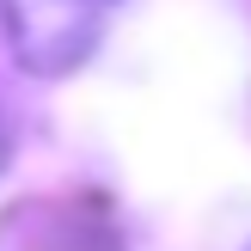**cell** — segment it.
Returning <instances> with one entry per match:
<instances>
[{"instance_id":"obj_1","label":"cell","mask_w":251,"mask_h":251,"mask_svg":"<svg viewBox=\"0 0 251 251\" xmlns=\"http://www.w3.org/2000/svg\"><path fill=\"white\" fill-rule=\"evenodd\" d=\"M12 12V49L37 74H61L92 49V12L86 0H6Z\"/></svg>"},{"instance_id":"obj_2","label":"cell","mask_w":251,"mask_h":251,"mask_svg":"<svg viewBox=\"0 0 251 251\" xmlns=\"http://www.w3.org/2000/svg\"><path fill=\"white\" fill-rule=\"evenodd\" d=\"M6 153H12V141H6V123H0V172H6Z\"/></svg>"}]
</instances>
